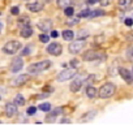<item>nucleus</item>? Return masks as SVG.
Segmentation results:
<instances>
[{
	"mask_svg": "<svg viewBox=\"0 0 133 125\" xmlns=\"http://www.w3.org/2000/svg\"><path fill=\"white\" fill-rule=\"evenodd\" d=\"M51 65H52V63L50 60H42V61H38V63H34V64L29 65L28 72L33 73V74H37V73H41L43 71H47Z\"/></svg>",
	"mask_w": 133,
	"mask_h": 125,
	"instance_id": "f257e3e1",
	"label": "nucleus"
},
{
	"mask_svg": "<svg viewBox=\"0 0 133 125\" xmlns=\"http://www.w3.org/2000/svg\"><path fill=\"white\" fill-rule=\"evenodd\" d=\"M115 94V85L108 82V84H104L99 90H98V96L102 98V99H107V98H111L112 95Z\"/></svg>",
	"mask_w": 133,
	"mask_h": 125,
	"instance_id": "f03ea898",
	"label": "nucleus"
},
{
	"mask_svg": "<svg viewBox=\"0 0 133 125\" xmlns=\"http://www.w3.org/2000/svg\"><path fill=\"white\" fill-rule=\"evenodd\" d=\"M82 59L85 61H94V60L102 61L106 59V55L103 52H99V51H88L82 55Z\"/></svg>",
	"mask_w": 133,
	"mask_h": 125,
	"instance_id": "7ed1b4c3",
	"label": "nucleus"
},
{
	"mask_svg": "<svg viewBox=\"0 0 133 125\" xmlns=\"http://www.w3.org/2000/svg\"><path fill=\"white\" fill-rule=\"evenodd\" d=\"M21 48V43L18 40H9L4 44L3 47V51L7 53V55H15L18 50Z\"/></svg>",
	"mask_w": 133,
	"mask_h": 125,
	"instance_id": "20e7f679",
	"label": "nucleus"
},
{
	"mask_svg": "<svg viewBox=\"0 0 133 125\" xmlns=\"http://www.w3.org/2000/svg\"><path fill=\"white\" fill-rule=\"evenodd\" d=\"M76 76V71L75 69H64L63 72H60L57 74V81L59 82H64V81H68V80H72L73 77Z\"/></svg>",
	"mask_w": 133,
	"mask_h": 125,
	"instance_id": "39448f33",
	"label": "nucleus"
},
{
	"mask_svg": "<svg viewBox=\"0 0 133 125\" xmlns=\"http://www.w3.org/2000/svg\"><path fill=\"white\" fill-rule=\"evenodd\" d=\"M84 47H85V40L78 39V40L72 42V43L68 46V50H69L71 53H80V52L84 50Z\"/></svg>",
	"mask_w": 133,
	"mask_h": 125,
	"instance_id": "423d86ee",
	"label": "nucleus"
},
{
	"mask_svg": "<svg viewBox=\"0 0 133 125\" xmlns=\"http://www.w3.org/2000/svg\"><path fill=\"white\" fill-rule=\"evenodd\" d=\"M47 52L50 55H52V56H59L63 52V46L60 43L54 42V43H51V44L47 46Z\"/></svg>",
	"mask_w": 133,
	"mask_h": 125,
	"instance_id": "0eeeda50",
	"label": "nucleus"
},
{
	"mask_svg": "<svg viewBox=\"0 0 133 125\" xmlns=\"http://www.w3.org/2000/svg\"><path fill=\"white\" fill-rule=\"evenodd\" d=\"M29 80H30V76H29V74H26V73L18 74L16 78L12 80V86H21V85L26 84Z\"/></svg>",
	"mask_w": 133,
	"mask_h": 125,
	"instance_id": "6e6552de",
	"label": "nucleus"
},
{
	"mask_svg": "<svg viewBox=\"0 0 133 125\" xmlns=\"http://www.w3.org/2000/svg\"><path fill=\"white\" fill-rule=\"evenodd\" d=\"M22 67H24V61H22L21 56L20 57H15L13 61H12V64H11V71L13 73H17V72H20L22 69Z\"/></svg>",
	"mask_w": 133,
	"mask_h": 125,
	"instance_id": "1a4fd4ad",
	"label": "nucleus"
},
{
	"mask_svg": "<svg viewBox=\"0 0 133 125\" xmlns=\"http://www.w3.org/2000/svg\"><path fill=\"white\" fill-rule=\"evenodd\" d=\"M119 73H120V76H121V78L127 82V84H133V76H132V72H129L128 69H125V68H120L119 69Z\"/></svg>",
	"mask_w": 133,
	"mask_h": 125,
	"instance_id": "9d476101",
	"label": "nucleus"
},
{
	"mask_svg": "<svg viewBox=\"0 0 133 125\" xmlns=\"http://www.w3.org/2000/svg\"><path fill=\"white\" fill-rule=\"evenodd\" d=\"M38 27H39L43 33L51 31V29H52V21H50V20H41V21L38 22Z\"/></svg>",
	"mask_w": 133,
	"mask_h": 125,
	"instance_id": "9b49d317",
	"label": "nucleus"
},
{
	"mask_svg": "<svg viewBox=\"0 0 133 125\" xmlns=\"http://www.w3.org/2000/svg\"><path fill=\"white\" fill-rule=\"evenodd\" d=\"M82 82H84V78H82V77L75 78V80L72 81L71 86H69V90H71L72 93H77V91L81 89V86H82Z\"/></svg>",
	"mask_w": 133,
	"mask_h": 125,
	"instance_id": "f8f14e48",
	"label": "nucleus"
},
{
	"mask_svg": "<svg viewBox=\"0 0 133 125\" xmlns=\"http://www.w3.org/2000/svg\"><path fill=\"white\" fill-rule=\"evenodd\" d=\"M5 113L8 117H13L17 115V106L15 103H7L5 104Z\"/></svg>",
	"mask_w": 133,
	"mask_h": 125,
	"instance_id": "ddd939ff",
	"label": "nucleus"
},
{
	"mask_svg": "<svg viewBox=\"0 0 133 125\" xmlns=\"http://www.w3.org/2000/svg\"><path fill=\"white\" fill-rule=\"evenodd\" d=\"M60 113H63V108H55L50 115H47L46 121H47V122H54V121H55V119H56Z\"/></svg>",
	"mask_w": 133,
	"mask_h": 125,
	"instance_id": "4468645a",
	"label": "nucleus"
},
{
	"mask_svg": "<svg viewBox=\"0 0 133 125\" xmlns=\"http://www.w3.org/2000/svg\"><path fill=\"white\" fill-rule=\"evenodd\" d=\"M26 8L30 11V12H34V13H37V12H41L42 9H43V4L42 3H30V4H28L26 5Z\"/></svg>",
	"mask_w": 133,
	"mask_h": 125,
	"instance_id": "2eb2a0df",
	"label": "nucleus"
},
{
	"mask_svg": "<svg viewBox=\"0 0 133 125\" xmlns=\"http://www.w3.org/2000/svg\"><path fill=\"white\" fill-rule=\"evenodd\" d=\"M21 37L22 38H29L33 35V27L30 25H26V26H21V31H20Z\"/></svg>",
	"mask_w": 133,
	"mask_h": 125,
	"instance_id": "dca6fc26",
	"label": "nucleus"
},
{
	"mask_svg": "<svg viewBox=\"0 0 133 125\" xmlns=\"http://www.w3.org/2000/svg\"><path fill=\"white\" fill-rule=\"evenodd\" d=\"M95 116H97V111H89V112H86L78 121H80V122H88V121H91Z\"/></svg>",
	"mask_w": 133,
	"mask_h": 125,
	"instance_id": "f3484780",
	"label": "nucleus"
},
{
	"mask_svg": "<svg viewBox=\"0 0 133 125\" xmlns=\"http://www.w3.org/2000/svg\"><path fill=\"white\" fill-rule=\"evenodd\" d=\"M86 95H88V98H90V99H93V98H95L97 95H98V91H97V89L94 87V86H88L86 87Z\"/></svg>",
	"mask_w": 133,
	"mask_h": 125,
	"instance_id": "a211bd4d",
	"label": "nucleus"
},
{
	"mask_svg": "<svg viewBox=\"0 0 133 125\" xmlns=\"http://www.w3.org/2000/svg\"><path fill=\"white\" fill-rule=\"evenodd\" d=\"M61 35L65 40H73V38H75V33L72 30H64L61 33Z\"/></svg>",
	"mask_w": 133,
	"mask_h": 125,
	"instance_id": "6ab92c4d",
	"label": "nucleus"
},
{
	"mask_svg": "<svg viewBox=\"0 0 133 125\" xmlns=\"http://www.w3.org/2000/svg\"><path fill=\"white\" fill-rule=\"evenodd\" d=\"M13 103H15L16 106H24V104H25V98H24L21 94H18V95H16Z\"/></svg>",
	"mask_w": 133,
	"mask_h": 125,
	"instance_id": "aec40b11",
	"label": "nucleus"
},
{
	"mask_svg": "<svg viewBox=\"0 0 133 125\" xmlns=\"http://www.w3.org/2000/svg\"><path fill=\"white\" fill-rule=\"evenodd\" d=\"M64 15H65V16H68V17H72V16L75 15V8L71 7V5L65 7V8H64Z\"/></svg>",
	"mask_w": 133,
	"mask_h": 125,
	"instance_id": "412c9836",
	"label": "nucleus"
},
{
	"mask_svg": "<svg viewBox=\"0 0 133 125\" xmlns=\"http://www.w3.org/2000/svg\"><path fill=\"white\" fill-rule=\"evenodd\" d=\"M41 111H43V112H48L50 109H51V104L48 103V102H44V103H42V104H39V107H38Z\"/></svg>",
	"mask_w": 133,
	"mask_h": 125,
	"instance_id": "4be33fe9",
	"label": "nucleus"
},
{
	"mask_svg": "<svg viewBox=\"0 0 133 125\" xmlns=\"http://www.w3.org/2000/svg\"><path fill=\"white\" fill-rule=\"evenodd\" d=\"M103 15H104V11H102V9H94V11L90 12V16L89 17H99V16H103Z\"/></svg>",
	"mask_w": 133,
	"mask_h": 125,
	"instance_id": "5701e85b",
	"label": "nucleus"
},
{
	"mask_svg": "<svg viewBox=\"0 0 133 125\" xmlns=\"http://www.w3.org/2000/svg\"><path fill=\"white\" fill-rule=\"evenodd\" d=\"M30 21H29V17L28 16H22L20 20H18V24L21 25V26H26V25H30L29 24Z\"/></svg>",
	"mask_w": 133,
	"mask_h": 125,
	"instance_id": "b1692460",
	"label": "nucleus"
},
{
	"mask_svg": "<svg viewBox=\"0 0 133 125\" xmlns=\"http://www.w3.org/2000/svg\"><path fill=\"white\" fill-rule=\"evenodd\" d=\"M71 3H72V0H57V4H59V7H63V8H65V7L71 5Z\"/></svg>",
	"mask_w": 133,
	"mask_h": 125,
	"instance_id": "393cba45",
	"label": "nucleus"
},
{
	"mask_svg": "<svg viewBox=\"0 0 133 125\" xmlns=\"http://www.w3.org/2000/svg\"><path fill=\"white\" fill-rule=\"evenodd\" d=\"M132 4V0H119V5L121 8H127Z\"/></svg>",
	"mask_w": 133,
	"mask_h": 125,
	"instance_id": "a878e982",
	"label": "nucleus"
},
{
	"mask_svg": "<svg viewBox=\"0 0 133 125\" xmlns=\"http://www.w3.org/2000/svg\"><path fill=\"white\" fill-rule=\"evenodd\" d=\"M30 52H31V46H26V47L22 50L21 55H22V56H28V55H30Z\"/></svg>",
	"mask_w": 133,
	"mask_h": 125,
	"instance_id": "bb28decb",
	"label": "nucleus"
},
{
	"mask_svg": "<svg viewBox=\"0 0 133 125\" xmlns=\"http://www.w3.org/2000/svg\"><path fill=\"white\" fill-rule=\"evenodd\" d=\"M39 40H41L42 43H47V42L50 40V37L46 35V34H41V35H39Z\"/></svg>",
	"mask_w": 133,
	"mask_h": 125,
	"instance_id": "cd10ccee",
	"label": "nucleus"
},
{
	"mask_svg": "<svg viewBox=\"0 0 133 125\" xmlns=\"http://www.w3.org/2000/svg\"><path fill=\"white\" fill-rule=\"evenodd\" d=\"M127 56H128V59H130L133 61V47H129L127 50Z\"/></svg>",
	"mask_w": 133,
	"mask_h": 125,
	"instance_id": "c85d7f7f",
	"label": "nucleus"
},
{
	"mask_svg": "<svg viewBox=\"0 0 133 125\" xmlns=\"http://www.w3.org/2000/svg\"><path fill=\"white\" fill-rule=\"evenodd\" d=\"M35 112H37V108H35V107H29V108H28V111H26V113H28L29 116L35 115Z\"/></svg>",
	"mask_w": 133,
	"mask_h": 125,
	"instance_id": "c756f323",
	"label": "nucleus"
},
{
	"mask_svg": "<svg viewBox=\"0 0 133 125\" xmlns=\"http://www.w3.org/2000/svg\"><path fill=\"white\" fill-rule=\"evenodd\" d=\"M90 9H85V11H82L81 13H80V17H89L90 16Z\"/></svg>",
	"mask_w": 133,
	"mask_h": 125,
	"instance_id": "7c9ffc66",
	"label": "nucleus"
},
{
	"mask_svg": "<svg viewBox=\"0 0 133 125\" xmlns=\"http://www.w3.org/2000/svg\"><path fill=\"white\" fill-rule=\"evenodd\" d=\"M88 35H89V33H88L86 30H81V31L78 33V38H80V39H81L82 37H84V38H86Z\"/></svg>",
	"mask_w": 133,
	"mask_h": 125,
	"instance_id": "2f4dec72",
	"label": "nucleus"
},
{
	"mask_svg": "<svg viewBox=\"0 0 133 125\" xmlns=\"http://www.w3.org/2000/svg\"><path fill=\"white\" fill-rule=\"evenodd\" d=\"M11 13L12 15H18L20 13V8L18 7H12L11 8Z\"/></svg>",
	"mask_w": 133,
	"mask_h": 125,
	"instance_id": "473e14b6",
	"label": "nucleus"
},
{
	"mask_svg": "<svg viewBox=\"0 0 133 125\" xmlns=\"http://www.w3.org/2000/svg\"><path fill=\"white\" fill-rule=\"evenodd\" d=\"M124 22H125L127 26H132V25H133V20H132V18H125Z\"/></svg>",
	"mask_w": 133,
	"mask_h": 125,
	"instance_id": "72a5a7b5",
	"label": "nucleus"
},
{
	"mask_svg": "<svg viewBox=\"0 0 133 125\" xmlns=\"http://www.w3.org/2000/svg\"><path fill=\"white\" fill-rule=\"evenodd\" d=\"M69 63H71V65H72L73 68H76V67L78 65V60H76V59H75V60H71Z\"/></svg>",
	"mask_w": 133,
	"mask_h": 125,
	"instance_id": "f704fd0d",
	"label": "nucleus"
},
{
	"mask_svg": "<svg viewBox=\"0 0 133 125\" xmlns=\"http://www.w3.org/2000/svg\"><path fill=\"white\" fill-rule=\"evenodd\" d=\"M76 24H78V20L77 18H72V20L68 21V25H76Z\"/></svg>",
	"mask_w": 133,
	"mask_h": 125,
	"instance_id": "c9c22d12",
	"label": "nucleus"
},
{
	"mask_svg": "<svg viewBox=\"0 0 133 125\" xmlns=\"http://www.w3.org/2000/svg\"><path fill=\"white\" fill-rule=\"evenodd\" d=\"M57 35H59V33H57L56 30H52V31H51V37H52V38H57Z\"/></svg>",
	"mask_w": 133,
	"mask_h": 125,
	"instance_id": "e433bc0d",
	"label": "nucleus"
},
{
	"mask_svg": "<svg viewBox=\"0 0 133 125\" xmlns=\"http://www.w3.org/2000/svg\"><path fill=\"white\" fill-rule=\"evenodd\" d=\"M60 122H61V124H69V122H71V120H69V119H61V120H60Z\"/></svg>",
	"mask_w": 133,
	"mask_h": 125,
	"instance_id": "4c0bfd02",
	"label": "nucleus"
},
{
	"mask_svg": "<svg viewBox=\"0 0 133 125\" xmlns=\"http://www.w3.org/2000/svg\"><path fill=\"white\" fill-rule=\"evenodd\" d=\"M47 96H48V94H46V93H43V94L38 95V98H39V99H42V98H47Z\"/></svg>",
	"mask_w": 133,
	"mask_h": 125,
	"instance_id": "58836bf2",
	"label": "nucleus"
},
{
	"mask_svg": "<svg viewBox=\"0 0 133 125\" xmlns=\"http://www.w3.org/2000/svg\"><path fill=\"white\" fill-rule=\"evenodd\" d=\"M98 2H101V0H89L90 4H94V3H98Z\"/></svg>",
	"mask_w": 133,
	"mask_h": 125,
	"instance_id": "ea45409f",
	"label": "nucleus"
},
{
	"mask_svg": "<svg viewBox=\"0 0 133 125\" xmlns=\"http://www.w3.org/2000/svg\"><path fill=\"white\" fill-rule=\"evenodd\" d=\"M0 31H2V22H0Z\"/></svg>",
	"mask_w": 133,
	"mask_h": 125,
	"instance_id": "a19ab883",
	"label": "nucleus"
},
{
	"mask_svg": "<svg viewBox=\"0 0 133 125\" xmlns=\"http://www.w3.org/2000/svg\"><path fill=\"white\" fill-rule=\"evenodd\" d=\"M132 76H133V68H132Z\"/></svg>",
	"mask_w": 133,
	"mask_h": 125,
	"instance_id": "79ce46f5",
	"label": "nucleus"
}]
</instances>
